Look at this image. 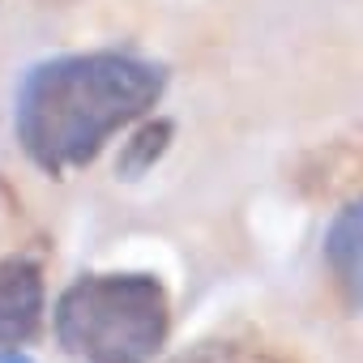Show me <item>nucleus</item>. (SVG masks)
Masks as SVG:
<instances>
[{"label":"nucleus","instance_id":"3","mask_svg":"<svg viewBox=\"0 0 363 363\" xmlns=\"http://www.w3.org/2000/svg\"><path fill=\"white\" fill-rule=\"evenodd\" d=\"M43 325V269L39 261L9 252L0 257V350L26 346Z\"/></svg>","mask_w":363,"mask_h":363},{"label":"nucleus","instance_id":"5","mask_svg":"<svg viewBox=\"0 0 363 363\" xmlns=\"http://www.w3.org/2000/svg\"><path fill=\"white\" fill-rule=\"evenodd\" d=\"M167 363H295L291 354L274 350V346H261V342H240V337H210V342H197L189 350H179L175 359Z\"/></svg>","mask_w":363,"mask_h":363},{"label":"nucleus","instance_id":"1","mask_svg":"<svg viewBox=\"0 0 363 363\" xmlns=\"http://www.w3.org/2000/svg\"><path fill=\"white\" fill-rule=\"evenodd\" d=\"M167 90L154 60L128 52H69L26 69L13 94V137L22 154L52 179L99 158V150L141 120Z\"/></svg>","mask_w":363,"mask_h":363},{"label":"nucleus","instance_id":"4","mask_svg":"<svg viewBox=\"0 0 363 363\" xmlns=\"http://www.w3.org/2000/svg\"><path fill=\"white\" fill-rule=\"evenodd\" d=\"M325 261L333 278L342 282L346 299L363 308V197L337 210V218L325 231Z\"/></svg>","mask_w":363,"mask_h":363},{"label":"nucleus","instance_id":"6","mask_svg":"<svg viewBox=\"0 0 363 363\" xmlns=\"http://www.w3.org/2000/svg\"><path fill=\"white\" fill-rule=\"evenodd\" d=\"M171 133H175V124H171V120H150V124H141V128H137V137L124 145V154H120L116 171H120L124 179H137L141 171H150V167L167 154Z\"/></svg>","mask_w":363,"mask_h":363},{"label":"nucleus","instance_id":"2","mask_svg":"<svg viewBox=\"0 0 363 363\" xmlns=\"http://www.w3.org/2000/svg\"><path fill=\"white\" fill-rule=\"evenodd\" d=\"M52 325L82 363H154L171 333V299L154 274H82L60 291Z\"/></svg>","mask_w":363,"mask_h":363}]
</instances>
